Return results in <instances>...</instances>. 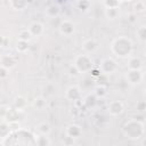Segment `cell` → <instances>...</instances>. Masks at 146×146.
I'll list each match as a JSON object with an SVG mask.
<instances>
[{"mask_svg": "<svg viewBox=\"0 0 146 146\" xmlns=\"http://www.w3.org/2000/svg\"><path fill=\"white\" fill-rule=\"evenodd\" d=\"M78 7H79V9H81L83 11H87L90 8V0H79L78 1Z\"/></svg>", "mask_w": 146, "mask_h": 146, "instance_id": "cell-27", "label": "cell"}, {"mask_svg": "<svg viewBox=\"0 0 146 146\" xmlns=\"http://www.w3.org/2000/svg\"><path fill=\"white\" fill-rule=\"evenodd\" d=\"M137 36H138V39L141 41V42H145L146 41V27L143 25V26H140L138 30H137Z\"/></svg>", "mask_w": 146, "mask_h": 146, "instance_id": "cell-24", "label": "cell"}, {"mask_svg": "<svg viewBox=\"0 0 146 146\" xmlns=\"http://www.w3.org/2000/svg\"><path fill=\"white\" fill-rule=\"evenodd\" d=\"M34 144L39 146H49L51 144V140L49 139L48 136L44 135H34Z\"/></svg>", "mask_w": 146, "mask_h": 146, "instance_id": "cell-14", "label": "cell"}, {"mask_svg": "<svg viewBox=\"0 0 146 146\" xmlns=\"http://www.w3.org/2000/svg\"><path fill=\"white\" fill-rule=\"evenodd\" d=\"M97 46L98 43L95 39H88L82 43V49L84 50V54H90L97 49Z\"/></svg>", "mask_w": 146, "mask_h": 146, "instance_id": "cell-12", "label": "cell"}, {"mask_svg": "<svg viewBox=\"0 0 146 146\" xmlns=\"http://www.w3.org/2000/svg\"><path fill=\"white\" fill-rule=\"evenodd\" d=\"M58 30H59V33H60L62 35L70 36V35H72L73 32H74V24H73V22H71V21H68V19H64V21H62V23L59 24Z\"/></svg>", "mask_w": 146, "mask_h": 146, "instance_id": "cell-6", "label": "cell"}, {"mask_svg": "<svg viewBox=\"0 0 146 146\" xmlns=\"http://www.w3.org/2000/svg\"><path fill=\"white\" fill-rule=\"evenodd\" d=\"M123 133L129 139H139L145 133V125L144 122L138 121L136 119H131L127 121L123 125Z\"/></svg>", "mask_w": 146, "mask_h": 146, "instance_id": "cell-2", "label": "cell"}, {"mask_svg": "<svg viewBox=\"0 0 146 146\" xmlns=\"http://www.w3.org/2000/svg\"><path fill=\"white\" fill-rule=\"evenodd\" d=\"M29 31H30V33L32 34L33 38H34V36L39 38V36H41V35L43 34V32H44V26H43V24L40 23V22H33V23L29 26Z\"/></svg>", "mask_w": 146, "mask_h": 146, "instance_id": "cell-9", "label": "cell"}, {"mask_svg": "<svg viewBox=\"0 0 146 146\" xmlns=\"http://www.w3.org/2000/svg\"><path fill=\"white\" fill-rule=\"evenodd\" d=\"M107 91H106V88L104 86H97L96 89H95V96L96 97H104L106 96Z\"/></svg>", "mask_w": 146, "mask_h": 146, "instance_id": "cell-28", "label": "cell"}, {"mask_svg": "<svg viewBox=\"0 0 146 146\" xmlns=\"http://www.w3.org/2000/svg\"><path fill=\"white\" fill-rule=\"evenodd\" d=\"M8 107H6V106H1L0 107V119H6V116H7V113H8Z\"/></svg>", "mask_w": 146, "mask_h": 146, "instance_id": "cell-32", "label": "cell"}, {"mask_svg": "<svg viewBox=\"0 0 146 146\" xmlns=\"http://www.w3.org/2000/svg\"><path fill=\"white\" fill-rule=\"evenodd\" d=\"M128 67H129V70H141L143 68V60H141V58L137 57V56H129Z\"/></svg>", "mask_w": 146, "mask_h": 146, "instance_id": "cell-11", "label": "cell"}, {"mask_svg": "<svg viewBox=\"0 0 146 146\" xmlns=\"http://www.w3.org/2000/svg\"><path fill=\"white\" fill-rule=\"evenodd\" d=\"M137 107H139V111H145V103L144 102H140L138 105H137Z\"/></svg>", "mask_w": 146, "mask_h": 146, "instance_id": "cell-34", "label": "cell"}, {"mask_svg": "<svg viewBox=\"0 0 146 146\" xmlns=\"http://www.w3.org/2000/svg\"><path fill=\"white\" fill-rule=\"evenodd\" d=\"M132 41L127 38V36H119L116 38L112 44H111V50L112 52L117 56V57H121V58H124V57H129L131 56V52H132Z\"/></svg>", "mask_w": 146, "mask_h": 146, "instance_id": "cell-1", "label": "cell"}, {"mask_svg": "<svg viewBox=\"0 0 146 146\" xmlns=\"http://www.w3.org/2000/svg\"><path fill=\"white\" fill-rule=\"evenodd\" d=\"M5 42H6V39H5L3 36H1V35H0V47L5 46Z\"/></svg>", "mask_w": 146, "mask_h": 146, "instance_id": "cell-35", "label": "cell"}, {"mask_svg": "<svg viewBox=\"0 0 146 146\" xmlns=\"http://www.w3.org/2000/svg\"><path fill=\"white\" fill-rule=\"evenodd\" d=\"M10 132H11V129L9 127V123L7 121L6 122H1L0 123V138L1 139L6 138Z\"/></svg>", "mask_w": 146, "mask_h": 146, "instance_id": "cell-18", "label": "cell"}, {"mask_svg": "<svg viewBox=\"0 0 146 146\" xmlns=\"http://www.w3.org/2000/svg\"><path fill=\"white\" fill-rule=\"evenodd\" d=\"M35 128L40 135H44V136H49V133L51 131V127L48 122H40Z\"/></svg>", "mask_w": 146, "mask_h": 146, "instance_id": "cell-16", "label": "cell"}, {"mask_svg": "<svg viewBox=\"0 0 146 146\" xmlns=\"http://www.w3.org/2000/svg\"><path fill=\"white\" fill-rule=\"evenodd\" d=\"M15 64H16V60H15V58H14L13 56H10V55H5V56H2L1 59H0V65H2L3 67H6V68H8V70L13 68V67L15 66Z\"/></svg>", "mask_w": 146, "mask_h": 146, "instance_id": "cell-13", "label": "cell"}, {"mask_svg": "<svg viewBox=\"0 0 146 146\" xmlns=\"http://www.w3.org/2000/svg\"><path fill=\"white\" fill-rule=\"evenodd\" d=\"M32 38H33V36H32V34L30 33L29 29L22 30V31L19 32V34H18V39H21V40H24V41H29V42H30Z\"/></svg>", "mask_w": 146, "mask_h": 146, "instance_id": "cell-23", "label": "cell"}, {"mask_svg": "<svg viewBox=\"0 0 146 146\" xmlns=\"http://www.w3.org/2000/svg\"><path fill=\"white\" fill-rule=\"evenodd\" d=\"M16 49L18 52H26L29 50V41H24L18 39L17 43H16Z\"/></svg>", "mask_w": 146, "mask_h": 146, "instance_id": "cell-21", "label": "cell"}, {"mask_svg": "<svg viewBox=\"0 0 146 146\" xmlns=\"http://www.w3.org/2000/svg\"><path fill=\"white\" fill-rule=\"evenodd\" d=\"M46 13H47L48 16L55 17V16H57V15L59 14V8H58V6H56V5H50V6L46 9Z\"/></svg>", "mask_w": 146, "mask_h": 146, "instance_id": "cell-22", "label": "cell"}, {"mask_svg": "<svg viewBox=\"0 0 146 146\" xmlns=\"http://www.w3.org/2000/svg\"><path fill=\"white\" fill-rule=\"evenodd\" d=\"M105 16L108 19H115L119 16V7H115V8H105Z\"/></svg>", "mask_w": 146, "mask_h": 146, "instance_id": "cell-19", "label": "cell"}, {"mask_svg": "<svg viewBox=\"0 0 146 146\" xmlns=\"http://www.w3.org/2000/svg\"><path fill=\"white\" fill-rule=\"evenodd\" d=\"M125 79L130 84H138L144 79L143 71L141 70H129L125 74Z\"/></svg>", "mask_w": 146, "mask_h": 146, "instance_id": "cell-5", "label": "cell"}, {"mask_svg": "<svg viewBox=\"0 0 146 146\" xmlns=\"http://www.w3.org/2000/svg\"><path fill=\"white\" fill-rule=\"evenodd\" d=\"M81 133H82V129L78 124H70V125H67V128L65 130V135L74 138V139L78 138V137H80Z\"/></svg>", "mask_w": 146, "mask_h": 146, "instance_id": "cell-10", "label": "cell"}, {"mask_svg": "<svg viewBox=\"0 0 146 146\" xmlns=\"http://www.w3.org/2000/svg\"><path fill=\"white\" fill-rule=\"evenodd\" d=\"M46 104H47L46 98L42 97V96H39V97H36V98L33 100V106H34L36 110H43V108L46 107Z\"/></svg>", "mask_w": 146, "mask_h": 146, "instance_id": "cell-20", "label": "cell"}, {"mask_svg": "<svg viewBox=\"0 0 146 146\" xmlns=\"http://www.w3.org/2000/svg\"><path fill=\"white\" fill-rule=\"evenodd\" d=\"M8 71H9L8 68L0 65V79H6L8 76Z\"/></svg>", "mask_w": 146, "mask_h": 146, "instance_id": "cell-31", "label": "cell"}, {"mask_svg": "<svg viewBox=\"0 0 146 146\" xmlns=\"http://www.w3.org/2000/svg\"><path fill=\"white\" fill-rule=\"evenodd\" d=\"M117 64L113 58H104L99 64V71L104 74H112L116 71Z\"/></svg>", "mask_w": 146, "mask_h": 146, "instance_id": "cell-4", "label": "cell"}, {"mask_svg": "<svg viewBox=\"0 0 146 146\" xmlns=\"http://www.w3.org/2000/svg\"><path fill=\"white\" fill-rule=\"evenodd\" d=\"M65 97L71 102H76L81 97V90L76 86H71L65 91Z\"/></svg>", "mask_w": 146, "mask_h": 146, "instance_id": "cell-8", "label": "cell"}, {"mask_svg": "<svg viewBox=\"0 0 146 146\" xmlns=\"http://www.w3.org/2000/svg\"><path fill=\"white\" fill-rule=\"evenodd\" d=\"M74 65L79 68L81 73H86L92 70V59L88 54H81L76 56Z\"/></svg>", "mask_w": 146, "mask_h": 146, "instance_id": "cell-3", "label": "cell"}, {"mask_svg": "<svg viewBox=\"0 0 146 146\" xmlns=\"http://www.w3.org/2000/svg\"><path fill=\"white\" fill-rule=\"evenodd\" d=\"M104 5H105V8H115V7H119L120 0H104Z\"/></svg>", "mask_w": 146, "mask_h": 146, "instance_id": "cell-29", "label": "cell"}, {"mask_svg": "<svg viewBox=\"0 0 146 146\" xmlns=\"http://www.w3.org/2000/svg\"><path fill=\"white\" fill-rule=\"evenodd\" d=\"M10 5L16 10H23L27 7L29 0H10Z\"/></svg>", "mask_w": 146, "mask_h": 146, "instance_id": "cell-17", "label": "cell"}, {"mask_svg": "<svg viewBox=\"0 0 146 146\" xmlns=\"http://www.w3.org/2000/svg\"><path fill=\"white\" fill-rule=\"evenodd\" d=\"M67 73H68L71 76H73V78H78V76L81 74V72L79 71V68H78V67H76L74 64H72V65L68 67Z\"/></svg>", "mask_w": 146, "mask_h": 146, "instance_id": "cell-26", "label": "cell"}, {"mask_svg": "<svg viewBox=\"0 0 146 146\" xmlns=\"http://www.w3.org/2000/svg\"><path fill=\"white\" fill-rule=\"evenodd\" d=\"M144 9H145V5H144V2L138 1L137 5H136V10H137V11H144Z\"/></svg>", "mask_w": 146, "mask_h": 146, "instance_id": "cell-33", "label": "cell"}, {"mask_svg": "<svg viewBox=\"0 0 146 146\" xmlns=\"http://www.w3.org/2000/svg\"><path fill=\"white\" fill-rule=\"evenodd\" d=\"M96 99H97V97L95 96V94H94V95H89V96L84 99L83 103H84V105H86L87 107L90 108V107H92V106L96 104Z\"/></svg>", "mask_w": 146, "mask_h": 146, "instance_id": "cell-25", "label": "cell"}, {"mask_svg": "<svg viewBox=\"0 0 146 146\" xmlns=\"http://www.w3.org/2000/svg\"><path fill=\"white\" fill-rule=\"evenodd\" d=\"M62 143H63L64 145H67V146H70V145H73V144H74V138H72V137H70V136L65 135V137L63 138Z\"/></svg>", "mask_w": 146, "mask_h": 146, "instance_id": "cell-30", "label": "cell"}, {"mask_svg": "<svg viewBox=\"0 0 146 146\" xmlns=\"http://www.w3.org/2000/svg\"><path fill=\"white\" fill-rule=\"evenodd\" d=\"M123 111H124V106H123L122 102H120V100H112L108 104V112L113 116L121 115L123 113Z\"/></svg>", "mask_w": 146, "mask_h": 146, "instance_id": "cell-7", "label": "cell"}, {"mask_svg": "<svg viewBox=\"0 0 146 146\" xmlns=\"http://www.w3.org/2000/svg\"><path fill=\"white\" fill-rule=\"evenodd\" d=\"M27 106V100L24 96H17L14 100V107L19 112V111H23L25 107Z\"/></svg>", "mask_w": 146, "mask_h": 146, "instance_id": "cell-15", "label": "cell"}]
</instances>
